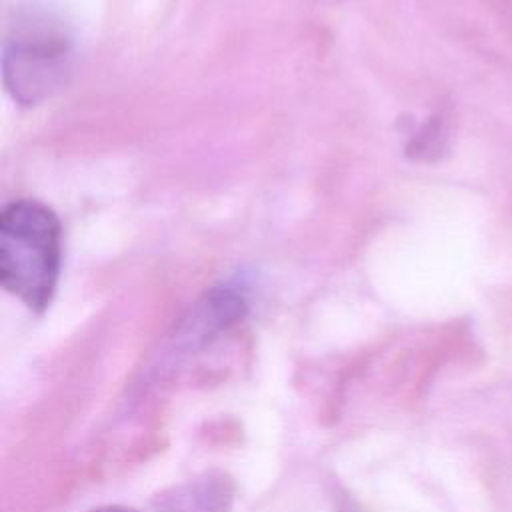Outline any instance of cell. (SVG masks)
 I'll return each mask as SVG.
<instances>
[{"label": "cell", "instance_id": "6da1fadb", "mask_svg": "<svg viewBox=\"0 0 512 512\" xmlns=\"http://www.w3.org/2000/svg\"><path fill=\"white\" fill-rule=\"evenodd\" d=\"M60 222L36 200H14L0 212V282L30 310L42 312L60 276Z\"/></svg>", "mask_w": 512, "mask_h": 512}, {"label": "cell", "instance_id": "7a4b0ae2", "mask_svg": "<svg viewBox=\"0 0 512 512\" xmlns=\"http://www.w3.org/2000/svg\"><path fill=\"white\" fill-rule=\"evenodd\" d=\"M72 58V36L62 20L36 8L20 12L4 40V86L20 104H40L66 84Z\"/></svg>", "mask_w": 512, "mask_h": 512}, {"label": "cell", "instance_id": "277c9868", "mask_svg": "<svg viewBox=\"0 0 512 512\" xmlns=\"http://www.w3.org/2000/svg\"><path fill=\"white\" fill-rule=\"evenodd\" d=\"M88 512H138L134 508H128V506H120V504H106V506H98V508H92Z\"/></svg>", "mask_w": 512, "mask_h": 512}, {"label": "cell", "instance_id": "3957f363", "mask_svg": "<svg viewBox=\"0 0 512 512\" xmlns=\"http://www.w3.org/2000/svg\"><path fill=\"white\" fill-rule=\"evenodd\" d=\"M246 312L244 298L232 290L210 292L190 314L180 330L186 344L202 346L216 338L222 330L236 324Z\"/></svg>", "mask_w": 512, "mask_h": 512}]
</instances>
